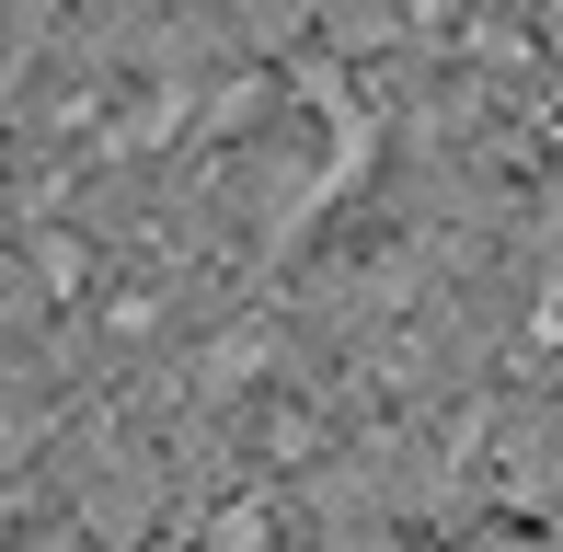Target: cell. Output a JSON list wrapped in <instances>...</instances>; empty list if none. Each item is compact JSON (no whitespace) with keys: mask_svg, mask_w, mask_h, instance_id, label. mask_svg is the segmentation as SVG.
I'll return each instance as SVG.
<instances>
[{"mask_svg":"<svg viewBox=\"0 0 563 552\" xmlns=\"http://www.w3.org/2000/svg\"><path fill=\"white\" fill-rule=\"evenodd\" d=\"M541 35H552V58H563V0H552V12H541Z\"/></svg>","mask_w":563,"mask_h":552,"instance_id":"cell-1","label":"cell"}]
</instances>
